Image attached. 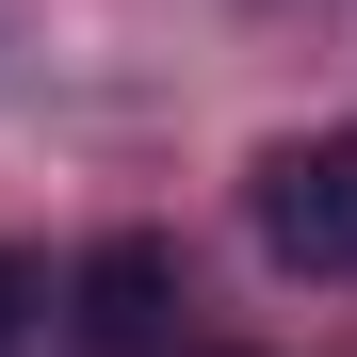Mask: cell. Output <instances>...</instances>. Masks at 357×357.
<instances>
[{
	"instance_id": "1",
	"label": "cell",
	"mask_w": 357,
	"mask_h": 357,
	"mask_svg": "<svg viewBox=\"0 0 357 357\" xmlns=\"http://www.w3.org/2000/svg\"><path fill=\"white\" fill-rule=\"evenodd\" d=\"M260 244H276V276H357V130L260 146Z\"/></svg>"
},
{
	"instance_id": "2",
	"label": "cell",
	"mask_w": 357,
	"mask_h": 357,
	"mask_svg": "<svg viewBox=\"0 0 357 357\" xmlns=\"http://www.w3.org/2000/svg\"><path fill=\"white\" fill-rule=\"evenodd\" d=\"M178 325V244H162V227H114V244L82 260V341L98 357H146Z\"/></svg>"
},
{
	"instance_id": "3",
	"label": "cell",
	"mask_w": 357,
	"mask_h": 357,
	"mask_svg": "<svg viewBox=\"0 0 357 357\" xmlns=\"http://www.w3.org/2000/svg\"><path fill=\"white\" fill-rule=\"evenodd\" d=\"M33 309H49V276H33V260H17V244H0V341H17V325H33Z\"/></svg>"
}]
</instances>
